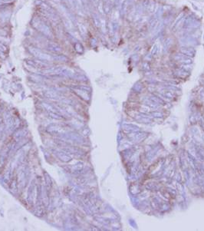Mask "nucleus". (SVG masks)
Returning <instances> with one entry per match:
<instances>
[{"label":"nucleus","mask_w":204,"mask_h":231,"mask_svg":"<svg viewBox=\"0 0 204 231\" xmlns=\"http://www.w3.org/2000/svg\"><path fill=\"white\" fill-rule=\"evenodd\" d=\"M48 48L51 51H60L61 50V47L59 45H58L57 44L54 43V42H50L49 45H48Z\"/></svg>","instance_id":"nucleus-1"},{"label":"nucleus","mask_w":204,"mask_h":231,"mask_svg":"<svg viewBox=\"0 0 204 231\" xmlns=\"http://www.w3.org/2000/svg\"><path fill=\"white\" fill-rule=\"evenodd\" d=\"M40 29L42 30V32L44 34H45V35H49L51 34V32H50V29H48V27L46 26V25H44V24H41V25H40Z\"/></svg>","instance_id":"nucleus-2"}]
</instances>
